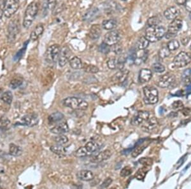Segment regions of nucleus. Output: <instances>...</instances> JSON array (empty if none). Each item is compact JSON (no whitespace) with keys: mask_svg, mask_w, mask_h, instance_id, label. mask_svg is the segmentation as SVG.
Instances as JSON below:
<instances>
[{"mask_svg":"<svg viewBox=\"0 0 191 189\" xmlns=\"http://www.w3.org/2000/svg\"><path fill=\"white\" fill-rule=\"evenodd\" d=\"M50 149L53 153L58 155H61L65 154L66 153V150L65 147H64L62 145H59V144L52 145L50 148Z\"/></svg>","mask_w":191,"mask_h":189,"instance_id":"obj_29","label":"nucleus"},{"mask_svg":"<svg viewBox=\"0 0 191 189\" xmlns=\"http://www.w3.org/2000/svg\"><path fill=\"white\" fill-rule=\"evenodd\" d=\"M70 66L72 69L74 70H80L82 68L83 63L82 60L78 57H73L70 60Z\"/></svg>","mask_w":191,"mask_h":189,"instance_id":"obj_26","label":"nucleus"},{"mask_svg":"<svg viewBox=\"0 0 191 189\" xmlns=\"http://www.w3.org/2000/svg\"><path fill=\"white\" fill-rule=\"evenodd\" d=\"M167 47L170 49V51H174V50H176L179 48L180 43L178 42V41L176 40H171L168 42Z\"/></svg>","mask_w":191,"mask_h":189,"instance_id":"obj_42","label":"nucleus"},{"mask_svg":"<svg viewBox=\"0 0 191 189\" xmlns=\"http://www.w3.org/2000/svg\"><path fill=\"white\" fill-rule=\"evenodd\" d=\"M10 124V120L6 117L0 118V125L2 126H7Z\"/></svg>","mask_w":191,"mask_h":189,"instance_id":"obj_54","label":"nucleus"},{"mask_svg":"<svg viewBox=\"0 0 191 189\" xmlns=\"http://www.w3.org/2000/svg\"><path fill=\"white\" fill-rule=\"evenodd\" d=\"M107 66L111 70H116L117 68V59L114 58L110 59L107 61Z\"/></svg>","mask_w":191,"mask_h":189,"instance_id":"obj_46","label":"nucleus"},{"mask_svg":"<svg viewBox=\"0 0 191 189\" xmlns=\"http://www.w3.org/2000/svg\"><path fill=\"white\" fill-rule=\"evenodd\" d=\"M158 122L156 118L151 117L141 125V129L143 131L146 133H151L154 131L157 126Z\"/></svg>","mask_w":191,"mask_h":189,"instance_id":"obj_14","label":"nucleus"},{"mask_svg":"<svg viewBox=\"0 0 191 189\" xmlns=\"http://www.w3.org/2000/svg\"><path fill=\"white\" fill-rule=\"evenodd\" d=\"M76 176H77V178L79 180L85 181V182L91 181L93 180L94 178V173L91 171L86 170V169H84V170H81L79 171L77 174H76Z\"/></svg>","mask_w":191,"mask_h":189,"instance_id":"obj_19","label":"nucleus"},{"mask_svg":"<svg viewBox=\"0 0 191 189\" xmlns=\"http://www.w3.org/2000/svg\"><path fill=\"white\" fill-rule=\"evenodd\" d=\"M147 167L148 166H145L143 168H140L139 169H138V171H137L135 177L136 178V179H138V180H143L146 176V174L147 173Z\"/></svg>","mask_w":191,"mask_h":189,"instance_id":"obj_39","label":"nucleus"},{"mask_svg":"<svg viewBox=\"0 0 191 189\" xmlns=\"http://www.w3.org/2000/svg\"><path fill=\"white\" fill-rule=\"evenodd\" d=\"M152 67L153 71H155L156 73H161L165 71V67L162 64L159 62L154 63Z\"/></svg>","mask_w":191,"mask_h":189,"instance_id":"obj_45","label":"nucleus"},{"mask_svg":"<svg viewBox=\"0 0 191 189\" xmlns=\"http://www.w3.org/2000/svg\"><path fill=\"white\" fill-rule=\"evenodd\" d=\"M110 50H111V47L105 43V42L102 43L99 47V51L105 54L109 53Z\"/></svg>","mask_w":191,"mask_h":189,"instance_id":"obj_44","label":"nucleus"},{"mask_svg":"<svg viewBox=\"0 0 191 189\" xmlns=\"http://www.w3.org/2000/svg\"><path fill=\"white\" fill-rule=\"evenodd\" d=\"M22 80L20 79H14L10 81V87L12 89H16L22 84Z\"/></svg>","mask_w":191,"mask_h":189,"instance_id":"obj_41","label":"nucleus"},{"mask_svg":"<svg viewBox=\"0 0 191 189\" xmlns=\"http://www.w3.org/2000/svg\"><path fill=\"white\" fill-rule=\"evenodd\" d=\"M132 173V169L130 166H125L122 169L121 171V176L122 177H126L130 176Z\"/></svg>","mask_w":191,"mask_h":189,"instance_id":"obj_47","label":"nucleus"},{"mask_svg":"<svg viewBox=\"0 0 191 189\" xmlns=\"http://www.w3.org/2000/svg\"><path fill=\"white\" fill-rule=\"evenodd\" d=\"M165 34V29L161 26L148 27L145 32V37L150 42L159 41Z\"/></svg>","mask_w":191,"mask_h":189,"instance_id":"obj_3","label":"nucleus"},{"mask_svg":"<svg viewBox=\"0 0 191 189\" xmlns=\"http://www.w3.org/2000/svg\"><path fill=\"white\" fill-rule=\"evenodd\" d=\"M191 62L190 54L186 52H180L173 59V65L176 68H180L188 65Z\"/></svg>","mask_w":191,"mask_h":189,"instance_id":"obj_5","label":"nucleus"},{"mask_svg":"<svg viewBox=\"0 0 191 189\" xmlns=\"http://www.w3.org/2000/svg\"><path fill=\"white\" fill-rule=\"evenodd\" d=\"M71 54V50L68 47L66 46L63 47L61 49L60 54L58 59L59 66L64 67L67 64L68 62L70 61Z\"/></svg>","mask_w":191,"mask_h":189,"instance_id":"obj_11","label":"nucleus"},{"mask_svg":"<svg viewBox=\"0 0 191 189\" xmlns=\"http://www.w3.org/2000/svg\"><path fill=\"white\" fill-rule=\"evenodd\" d=\"M57 4V0H48L47 1V8L49 10H53Z\"/></svg>","mask_w":191,"mask_h":189,"instance_id":"obj_51","label":"nucleus"},{"mask_svg":"<svg viewBox=\"0 0 191 189\" xmlns=\"http://www.w3.org/2000/svg\"><path fill=\"white\" fill-rule=\"evenodd\" d=\"M111 155V152L110 150H105L93 157L91 161L93 162H101L110 159Z\"/></svg>","mask_w":191,"mask_h":189,"instance_id":"obj_16","label":"nucleus"},{"mask_svg":"<svg viewBox=\"0 0 191 189\" xmlns=\"http://www.w3.org/2000/svg\"><path fill=\"white\" fill-rule=\"evenodd\" d=\"M38 12V5L37 3L33 2L28 5L25 9L22 25L24 28H28L31 26L33 22L35 19Z\"/></svg>","mask_w":191,"mask_h":189,"instance_id":"obj_1","label":"nucleus"},{"mask_svg":"<svg viewBox=\"0 0 191 189\" xmlns=\"http://www.w3.org/2000/svg\"><path fill=\"white\" fill-rule=\"evenodd\" d=\"M19 8V2L18 0H8L3 15L6 18H10L14 16Z\"/></svg>","mask_w":191,"mask_h":189,"instance_id":"obj_7","label":"nucleus"},{"mask_svg":"<svg viewBox=\"0 0 191 189\" xmlns=\"http://www.w3.org/2000/svg\"><path fill=\"white\" fill-rule=\"evenodd\" d=\"M111 183H112V179L111 178H107L100 185V188H106L108 187L111 185Z\"/></svg>","mask_w":191,"mask_h":189,"instance_id":"obj_53","label":"nucleus"},{"mask_svg":"<svg viewBox=\"0 0 191 189\" xmlns=\"http://www.w3.org/2000/svg\"><path fill=\"white\" fill-rule=\"evenodd\" d=\"M175 76L173 74L167 73L161 76L156 82V84L158 87L164 89L171 86L175 82Z\"/></svg>","mask_w":191,"mask_h":189,"instance_id":"obj_8","label":"nucleus"},{"mask_svg":"<svg viewBox=\"0 0 191 189\" xmlns=\"http://www.w3.org/2000/svg\"><path fill=\"white\" fill-rule=\"evenodd\" d=\"M144 102L147 105H155L158 102L159 93L156 87L147 85L143 87Z\"/></svg>","mask_w":191,"mask_h":189,"instance_id":"obj_4","label":"nucleus"},{"mask_svg":"<svg viewBox=\"0 0 191 189\" xmlns=\"http://www.w3.org/2000/svg\"><path fill=\"white\" fill-rule=\"evenodd\" d=\"M85 147L86 148L87 152H89V155L96 152V151L99 149V146L98 145V144L94 142H87L85 145Z\"/></svg>","mask_w":191,"mask_h":189,"instance_id":"obj_30","label":"nucleus"},{"mask_svg":"<svg viewBox=\"0 0 191 189\" xmlns=\"http://www.w3.org/2000/svg\"><path fill=\"white\" fill-rule=\"evenodd\" d=\"M44 28L42 24H39L33 30L30 34V39L32 41H36L43 33Z\"/></svg>","mask_w":191,"mask_h":189,"instance_id":"obj_24","label":"nucleus"},{"mask_svg":"<svg viewBox=\"0 0 191 189\" xmlns=\"http://www.w3.org/2000/svg\"><path fill=\"white\" fill-rule=\"evenodd\" d=\"M182 78L185 83L189 85L191 83V68H188L184 70L182 75Z\"/></svg>","mask_w":191,"mask_h":189,"instance_id":"obj_37","label":"nucleus"},{"mask_svg":"<svg viewBox=\"0 0 191 189\" xmlns=\"http://www.w3.org/2000/svg\"><path fill=\"white\" fill-rule=\"evenodd\" d=\"M171 54V51L170 49L168 48V47H162L159 52V56L162 59H165L168 57H169Z\"/></svg>","mask_w":191,"mask_h":189,"instance_id":"obj_38","label":"nucleus"},{"mask_svg":"<svg viewBox=\"0 0 191 189\" xmlns=\"http://www.w3.org/2000/svg\"><path fill=\"white\" fill-rule=\"evenodd\" d=\"M147 146V145H142V144L139 145H136V147L133 148V152H131L132 157L133 158H136L138 156H139L143 152L144 150L146 148Z\"/></svg>","mask_w":191,"mask_h":189,"instance_id":"obj_33","label":"nucleus"},{"mask_svg":"<svg viewBox=\"0 0 191 189\" xmlns=\"http://www.w3.org/2000/svg\"><path fill=\"white\" fill-rule=\"evenodd\" d=\"M19 31V28L18 22L14 20L10 21L8 28V39L10 42H14L15 40Z\"/></svg>","mask_w":191,"mask_h":189,"instance_id":"obj_12","label":"nucleus"},{"mask_svg":"<svg viewBox=\"0 0 191 189\" xmlns=\"http://www.w3.org/2000/svg\"><path fill=\"white\" fill-rule=\"evenodd\" d=\"M182 26H183L182 20L176 18L173 20L172 22L169 24L168 32L176 34L182 29Z\"/></svg>","mask_w":191,"mask_h":189,"instance_id":"obj_17","label":"nucleus"},{"mask_svg":"<svg viewBox=\"0 0 191 189\" xmlns=\"http://www.w3.org/2000/svg\"><path fill=\"white\" fill-rule=\"evenodd\" d=\"M1 99L3 101L7 104L10 105L13 100V94L11 91H6L1 96Z\"/></svg>","mask_w":191,"mask_h":189,"instance_id":"obj_35","label":"nucleus"},{"mask_svg":"<svg viewBox=\"0 0 191 189\" xmlns=\"http://www.w3.org/2000/svg\"><path fill=\"white\" fill-rule=\"evenodd\" d=\"M185 8L189 12H191V0H187L185 3Z\"/></svg>","mask_w":191,"mask_h":189,"instance_id":"obj_56","label":"nucleus"},{"mask_svg":"<svg viewBox=\"0 0 191 189\" xmlns=\"http://www.w3.org/2000/svg\"><path fill=\"white\" fill-rule=\"evenodd\" d=\"M149 43L150 42L146 38L145 36H143V37H141L138 40L136 43V46L139 50H145V48L148 47Z\"/></svg>","mask_w":191,"mask_h":189,"instance_id":"obj_31","label":"nucleus"},{"mask_svg":"<svg viewBox=\"0 0 191 189\" xmlns=\"http://www.w3.org/2000/svg\"><path fill=\"white\" fill-rule=\"evenodd\" d=\"M61 49L60 46L57 44L50 46L45 53V59L47 61L50 63L57 62L58 61Z\"/></svg>","mask_w":191,"mask_h":189,"instance_id":"obj_6","label":"nucleus"},{"mask_svg":"<svg viewBox=\"0 0 191 189\" xmlns=\"http://www.w3.org/2000/svg\"><path fill=\"white\" fill-rule=\"evenodd\" d=\"M101 34V27L99 24H94L89 30V36L92 40H97Z\"/></svg>","mask_w":191,"mask_h":189,"instance_id":"obj_23","label":"nucleus"},{"mask_svg":"<svg viewBox=\"0 0 191 189\" xmlns=\"http://www.w3.org/2000/svg\"><path fill=\"white\" fill-rule=\"evenodd\" d=\"M117 21L114 19H108L103 20L102 27L106 30H112L117 27Z\"/></svg>","mask_w":191,"mask_h":189,"instance_id":"obj_28","label":"nucleus"},{"mask_svg":"<svg viewBox=\"0 0 191 189\" xmlns=\"http://www.w3.org/2000/svg\"><path fill=\"white\" fill-rule=\"evenodd\" d=\"M139 162L141 164L143 165L144 166H150L152 164L153 160L150 158L143 157V158H142V159H140L139 160Z\"/></svg>","mask_w":191,"mask_h":189,"instance_id":"obj_48","label":"nucleus"},{"mask_svg":"<svg viewBox=\"0 0 191 189\" xmlns=\"http://www.w3.org/2000/svg\"><path fill=\"white\" fill-rule=\"evenodd\" d=\"M54 140L56 144L64 145L68 142V138L64 134H58L57 136L54 137Z\"/></svg>","mask_w":191,"mask_h":189,"instance_id":"obj_32","label":"nucleus"},{"mask_svg":"<svg viewBox=\"0 0 191 189\" xmlns=\"http://www.w3.org/2000/svg\"><path fill=\"white\" fill-rule=\"evenodd\" d=\"M89 155V154L87 152V150L86 148L85 147V146L79 148V149L76 150L75 152H74V155L76 157H79V158L85 157H86Z\"/></svg>","mask_w":191,"mask_h":189,"instance_id":"obj_34","label":"nucleus"},{"mask_svg":"<svg viewBox=\"0 0 191 189\" xmlns=\"http://www.w3.org/2000/svg\"><path fill=\"white\" fill-rule=\"evenodd\" d=\"M82 68L85 72L89 73H97L99 71V68L96 66L93 65L83 64Z\"/></svg>","mask_w":191,"mask_h":189,"instance_id":"obj_36","label":"nucleus"},{"mask_svg":"<svg viewBox=\"0 0 191 189\" xmlns=\"http://www.w3.org/2000/svg\"><path fill=\"white\" fill-rule=\"evenodd\" d=\"M186 1H187V0H176V3L178 5H185Z\"/></svg>","mask_w":191,"mask_h":189,"instance_id":"obj_60","label":"nucleus"},{"mask_svg":"<svg viewBox=\"0 0 191 189\" xmlns=\"http://www.w3.org/2000/svg\"><path fill=\"white\" fill-rule=\"evenodd\" d=\"M189 40H190L189 37L186 36V37H184V38H182L181 42H182V45H184V46H185V45H187L189 43Z\"/></svg>","mask_w":191,"mask_h":189,"instance_id":"obj_57","label":"nucleus"},{"mask_svg":"<svg viewBox=\"0 0 191 189\" xmlns=\"http://www.w3.org/2000/svg\"><path fill=\"white\" fill-rule=\"evenodd\" d=\"M165 37L166 39H172L173 38H174L176 34H172L171 33H169V32H167L166 34H165Z\"/></svg>","mask_w":191,"mask_h":189,"instance_id":"obj_58","label":"nucleus"},{"mask_svg":"<svg viewBox=\"0 0 191 189\" xmlns=\"http://www.w3.org/2000/svg\"><path fill=\"white\" fill-rule=\"evenodd\" d=\"M152 73L150 70L149 69H142L140 70L139 74V81L140 83H146L150 81L152 79Z\"/></svg>","mask_w":191,"mask_h":189,"instance_id":"obj_22","label":"nucleus"},{"mask_svg":"<svg viewBox=\"0 0 191 189\" xmlns=\"http://www.w3.org/2000/svg\"><path fill=\"white\" fill-rule=\"evenodd\" d=\"M160 23V19L157 16H154L149 18L147 20V24L148 27L157 26Z\"/></svg>","mask_w":191,"mask_h":189,"instance_id":"obj_40","label":"nucleus"},{"mask_svg":"<svg viewBox=\"0 0 191 189\" xmlns=\"http://www.w3.org/2000/svg\"><path fill=\"white\" fill-rule=\"evenodd\" d=\"M63 119H64V115L61 112L57 111L50 115L48 117V120L49 124H53L61 121Z\"/></svg>","mask_w":191,"mask_h":189,"instance_id":"obj_25","label":"nucleus"},{"mask_svg":"<svg viewBox=\"0 0 191 189\" xmlns=\"http://www.w3.org/2000/svg\"><path fill=\"white\" fill-rule=\"evenodd\" d=\"M9 152L10 155L14 157H18L22 155V149L20 146H17L15 144L11 143L9 146Z\"/></svg>","mask_w":191,"mask_h":189,"instance_id":"obj_27","label":"nucleus"},{"mask_svg":"<svg viewBox=\"0 0 191 189\" xmlns=\"http://www.w3.org/2000/svg\"><path fill=\"white\" fill-rule=\"evenodd\" d=\"M99 15V10L97 8H93L88 10L84 14L83 19L84 21H93L96 19Z\"/></svg>","mask_w":191,"mask_h":189,"instance_id":"obj_21","label":"nucleus"},{"mask_svg":"<svg viewBox=\"0 0 191 189\" xmlns=\"http://www.w3.org/2000/svg\"><path fill=\"white\" fill-rule=\"evenodd\" d=\"M189 17H190V19H191V12H190V15H189Z\"/></svg>","mask_w":191,"mask_h":189,"instance_id":"obj_61","label":"nucleus"},{"mask_svg":"<svg viewBox=\"0 0 191 189\" xmlns=\"http://www.w3.org/2000/svg\"><path fill=\"white\" fill-rule=\"evenodd\" d=\"M111 47V50H112V51L113 52H115V53L117 54H121L122 49V47L121 46V45L119 44V43L116 44V45H112Z\"/></svg>","mask_w":191,"mask_h":189,"instance_id":"obj_50","label":"nucleus"},{"mask_svg":"<svg viewBox=\"0 0 191 189\" xmlns=\"http://www.w3.org/2000/svg\"><path fill=\"white\" fill-rule=\"evenodd\" d=\"M185 92H186V93H187V94H191V83H190V84H189V85L187 86Z\"/></svg>","mask_w":191,"mask_h":189,"instance_id":"obj_59","label":"nucleus"},{"mask_svg":"<svg viewBox=\"0 0 191 189\" xmlns=\"http://www.w3.org/2000/svg\"><path fill=\"white\" fill-rule=\"evenodd\" d=\"M50 131L55 134H64L69 131V126L66 122H61L52 128L50 129Z\"/></svg>","mask_w":191,"mask_h":189,"instance_id":"obj_15","label":"nucleus"},{"mask_svg":"<svg viewBox=\"0 0 191 189\" xmlns=\"http://www.w3.org/2000/svg\"><path fill=\"white\" fill-rule=\"evenodd\" d=\"M121 38V36L118 31H111L105 35L104 42L111 47L118 43Z\"/></svg>","mask_w":191,"mask_h":189,"instance_id":"obj_9","label":"nucleus"},{"mask_svg":"<svg viewBox=\"0 0 191 189\" xmlns=\"http://www.w3.org/2000/svg\"><path fill=\"white\" fill-rule=\"evenodd\" d=\"M28 43V42H27L26 43H25L24 45V47H23L20 50H19V51L17 52V54H16V56H15L14 57V60L15 61H18L23 56L24 54L25 53V49H26Z\"/></svg>","mask_w":191,"mask_h":189,"instance_id":"obj_43","label":"nucleus"},{"mask_svg":"<svg viewBox=\"0 0 191 189\" xmlns=\"http://www.w3.org/2000/svg\"><path fill=\"white\" fill-rule=\"evenodd\" d=\"M39 122V117L34 113L25 115L21 119V124L28 127H34Z\"/></svg>","mask_w":191,"mask_h":189,"instance_id":"obj_13","label":"nucleus"},{"mask_svg":"<svg viewBox=\"0 0 191 189\" xmlns=\"http://www.w3.org/2000/svg\"><path fill=\"white\" fill-rule=\"evenodd\" d=\"M149 113L147 111H138L136 113V115L133 117L131 123L134 126L141 125L149 119Z\"/></svg>","mask_w":191,"mask_h":189,"instance_id":"obj_10","label":"nucleus"},{"mask_svg":"<svg viewBox=\"0 0 191 189\" xmlns=\"http://www.w3.org/2000/svg\"><path fill=\"white\" fill-rule=\"evenodd\" d=\"M184 108V104L181 101H176L172 104V108L175 110H182Z\"/></svg>","mask_w":191,"mask_h":189,"instance_id":"obj_49","label":"nucleus"},{"mask_svg":"<svg viewBox=\"0 0 191 189\" xmlns=\"http://www.w3.org/2000/svg\"><path fill=\"white\" fill-rule=\"evenodd\" d=\"M180 15V10L175 7H171L165 10L164 16L168 20H173Z\"/></svg>","mask_w":191,"mask_h":189,"instance_id":"obj_18","label":"nucleus"},{"mask_svg":"<svg viewBox=\"0 0 191 189\" xmlns=\"http://www.w3.org/2000/svg\"><path fill=\"white\" fill-rule=\"evenodd\" d=\"M183 114L185 116H190L191 115V109L189 108H184L182 110Z\"/></svg>","mask_w":191,"mask_h":189,"instance_id":"obj_55","label":"nucleus"},{"mask_svg":"<svg viewBox=\"0 0 191 189\" xmlns=\"http://www.w3.org/2000/svg\"><path fill=\"white\" fill-rule=\"evenodd\" d=\"M122 1H127V0H122Z\"/></svg>","mask_w":191,"mask_h":189,"instance_id":"obj_62","label":"nucleus"},{"mask_svg":"<svg viewBox=\"0 0 191 189\" xmlns=\"http://www.w3.org/2000/svg\"><path fill=\"white\" fill-rule=\"evenodd\" d=\"M8 0H0V17L3 15V10Z\"/></svg>","mask_w":191,"mask_h":189,"instance_id":"obj_52","label":"nucleus"},{"mask_svg":"<svg viewBox=\"0 0 191 189\" xmlns=\"http://www.w3.org/2000/svg\"><path fill=\"white\" fill-rule=\"evenodd\" d=\"M62 104L72 110H85L89 106V104L85 100L77 97H66L62 100Z\"/></svg>","mask_w":191,"mask_h":189,"instance_id":"obj_2","label":"nucleus"},{"mask_svg":"<svg viewBox=\"0 0 191 189\" xmlns=\"http://www.w3.org/2000/svg\"><path fill=\"white\" fill-rule=\"evenodd\" d=\"M130 73V71L128 70H120L118 71L116 74H115L111 80L114 82H119V83H122L125 82L127 80V77H128V74Z\"/></svg>","mask_w":191,"mask_h":189,"instance_id":"obj_20","label":"nucleus"}]
</instances>
